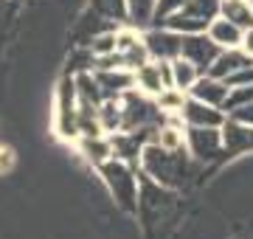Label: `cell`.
Masks as SVG:
<instances>
[{"instance_id": "3957f363", "label": "cell", "mask_w": 253, "mask_h": 239, "mask_svg": "<svg viewBox=\"0 0 253 239\" xmlns=\"http://www.w3.org/2000/svg\"><path fill=\"white\" fill-rule=\"evenodd\" d=\"M219 9L222 0H186L180 9H174L161 20V26L172 28L177 34H203L208 31L211 20L219 17Z\"/></svg>"}, {"instance_id": "7a4b0ae2", "label": "cell", "mask_w": 253, "mask_h": 239, "mask_svg": "<svg viewBox=\"0 0 253 239\" xmlns=\"http://www.w3.org/2000/svg\"><path fill=\"white\" fill-rule=\"evenodd\" d=\"M101 183L107 186L110 197L126 214H138V194H141V172L138 166L126 163L121 158H113L104 166H99Z\"/></svg>"}, {"instance_id": "8fae6325", "label": "cell", "mask_w": 253, "mask_h": 239, "mask_svg": "<svg viewBox=\"0 0 253 239\" xmlns=\"http://www.w3.org/2000/svg\"><path fill=\"white\" fill-rule=\"evenodd\" d=\"M76 144H79V155L84 158L90 166H96V169L116 158L113 138H110L107 132H101V135H79Z\"/></svg>"}, {"instance_id": "ba28073f", "label": "cell", "mask_w": 253, "mask_h": 239, "mask_svg": "<svg viewBox=\"0 0 253 239\" xmlns=\"http://www.w3.org/2000/svg\"><path fill=\"white\" fill-rule=\"evenodd\" d=\"M219 51H222V48L208 37L206 31H203V34H183V56H186L189 62L197 65L203 74H208V68L214 65Z\"/></svg>"}, {"instance_id": "83f0119b", "label": "cell", "mask_w": 253, "mask_h": 239, "mask_svg": "<svg viewBox=\"0 0 253 239\" xmlns=\"http://www.w3.org/2000/svg\"><path fill=\"white\" fill-rule=\"evenodd\" d=\"M242 51L253 56V28H248V31H245V37H242Z\"/></svg>"}, {"instance_id": "9a60e30c", "label": "cell", "mask_w": 253, "mask_h": 239, "mask_svg": "<svg viewBox=\"0 0 253 239\" xmlns=\"http://www.w3.org/2000/svg\"><path fill=\"white\" fill-rule=\"evenodd\" d=\"M206 34L214 40L222 51H225V48H242L245 28H239L234 20H228V17H222V14H219L217 20H211V26H208Z\"/></svg>"}, {"instance_id": "5b68a950", "label": "cell", "mask_w": 253, "mask_h": 239, "mask_svg": "<svg viewBox=\"0 0 253 239\" xmlns=\"http://www.w3.org/2000/svg\"><path fill=\"white\" fill-rule=\"evenodd\" d=\"M174 205V189H166L158 180L141 175V194H138V217L146 228L166 220V214Z\"/></svg>"}, {"instance_id": "7c38bea8", "label": "cell", "mask_w": 253, "mask_h": 239, "mask_svg": "<svg viewBox=\"0 0 253 239\" xmlns=\"http://www.w3.org/2000/svg\"><path fill=\"white\" fill-rule=\"evenodd\" d=\"M228 93H231V87H228L225 79H217V76H211V74H203L197 82H194V87L189 90V96L191 99L206 101V104H214V107H225Z\"/></svg>"}, {"instance_id": "d4e9b609", "label": "cell", "mask_w": 253, "mask_h": 239, "mask_svg": "<svg viewBox=\"0 0 253 239\" xmlns=\"http://www.w3.org/2000/svg\"><path fill=\"white\" fill-rule=\"evenodd\" d=\"M186 0H158V6H155V17H152V23L155 26H161V20L166 17V14H172L174 9H180Z\"/></svg>"}, {"instance_id": "4316f807", "label": "cell", "mask_w": 253, "mask_h": 239, "mask_svg": "<svg viewBox=\"0 0 253 239\" xmlns=\"http://www.w3.org/2000/svg\"><path fill=\"white\" fill-rule=\"evenodd\" d=\"M11 166H14V152L9 147H0V175L11 172Z\"/></svg>"}, {"instance_id": "9c48e42d", "label": "cell", "mask_w": 253, "mask_h": 239, "mask_svg": "<svg viewBox=\"0 0 253 239\" xmlns=\"http://www.w3.org/2000/svg\"><path fill=\"white\" fill-rule=\"evenodd\" d=\"M183 124L186 127H222L228 121V113L222 107H214V104H206L200 99H186L183 104Z\"/></svg>"}, {"instance_id": "2e32d148", "label": "cell", "mask_w": 253, "mask_h": 239, "mask_svg": "<svg viewBox=\"0 0 253 239\" xmlns=\"http://www.w3.org/2000/svg\"><path fill=\"white\" fill-rule=\"evenodd\" d=\"M132 74H135V90H141L144 96L158 99V96L166 90V82H163V76H161V62L149 59V62L141 65V68L132 71Z\"/></svg>"}, {"instance_id": "6da1fadb", "label": "cell", "mask_w": 253, "mask_h": 239, "mask_svg": "<svg viewBox=\"0 0 253 239\" xmlns=\"http://www.w3.org/2000/svg\"><path fill=\"white\" fill-rule=\"evenodd\" d=\"M194 166H200L194 158L189 155V149H163L161 144H146L141 152V175L158 180L166 189H183L189 183V177L194 175Z\"/></svg>"}, {"instance_id": "ac0fdd59", "label": "cell", "mask_w": 253, "mask_h": 239, "mask_svg": "<svg viewBox=\"0 0 253 239\" xmlns=\"http://www.w3.org/2000/svg\"><path fill=\"white\" fill-rule=\"evenodd\" d=\"M219 14L228 20H234L239 28H253V6L251 0H222V9H219Z\"/></svg>"}, {"instance_id": "ffe728a7", "label": "cell", "mask_w": 253, "mask_h": 239, "mask_svg": "<svg viewBox=\"0 0 253 239\" xmlns=\"http://www.w3.org/2000/svg\"><path fill=\"white\" fill-rule=\"evenodd\" d=\"M90 6L107 23H121V20L129 17V3L126 0H90Z\"/></svg>"}, {"instance_id": "d6986e66", "label": "cell", "mask_w": 253, "mask_h": 239, "mask_svg": "<svg viewBox=\"0 0 253 239\" xmlns=\"http://www.w3.org/2000/svg\"><path fill=\"white\" fill-rule=\"evenodd\" d=\"M99 121H101V129L113 135L121 129L124 124V110H121V99H104L99 104Z\"/></svg>"}, {"instance_id": "e0dca14e", "label": "cell", "mask_w": 253, "mask_h": 239, "mask_svg": "<svg viewBox=\"0 0 253 239\" xmlns=\"http://www.w3.org/2000/svg\"><path fill=\"white\" fill-rule=\"evenodd\" d=\"M172 76H174V87L183 90V93H189L191 87H194V82L203 76V71H200L194 62H189L186 56H177L172 62Z\"/></svg>"}, {"instance_id": "603a6c76", "label": "cell", "mask_w": 253, "mask_h": 239, "mask_svg": "<svg viewBox=\"0 0 253 239\" xmlns=\"http://www.w3.org/2000/svg\"><path fill=\"white\" fill-rule=\"evenodd\" d=\"M129 3V20L132 23H149L155 17V6H158V0H126Z\"/></svg>"}, {"instance_id": "44dd1931", "label": "cell", "mask_w": 253, "mask_h": 239, "mask_svg": "<svg viewBox=\"0 0 253 239\" xmlns=\"http://www.w3.org/2000/svg\"><path fill=\"white\" fill-rule=\"evenodd\" d=\"M186 99H189V93L177 90V87H166V90L155 99V104H158V110H161L163 116H180Z\"/></svg>"}, {"instance_id": "4fadbf2b", "label": "cell", "mask_w": 253, "mask_h": 239, "mask_svg": "<svg viewBox=\"0 0 253 239\" xmlns=\"http://www.w3.org/2000/svg\"><path fill=\"white\" fill-rule=\"evenodd\" d=\"M96 79L101 84L104 99H121L124 93H129L135 87V74L126 68H116V71H93Z\"/></svg>"}, {"instance_id": "277c9868", "label": "cell", "mask_w": 253, "mask_h": 239, "mask_svg": "<svg viewBox=\"0 0 253 239\" xmlns=\"http://www.w3.org/2000/svg\"><path fill=\"white\" fill-rule=\"evenodd\" d=\"M54 129L65 141H79V90L76 76L65 74L54 96Z\"/></svg>"}, {"instance_id": "8992f818", "label": "cell", "mask_w": 253, "mask_h": 239, "mask_svg": "<svg viewBox=\"0 0 253 239\" xmlns=\"http://www.w3.org/2000/svg\"><path fill=\"white\" fill-rule=\"evenodd\" d=\"M186 149L200 166L222 160L225 158L222 127H186Z\"/></svg>"}, {"instance_id": "30bf717a", "label": "cell", "mask_w": 253, "mask_h": 239, "mask_svg": "<svg viewBox=\"0 0 253 239\" xmlns=\"http://www.w3.org/2000/svg\"><path fill=\"white\" fill-rule=\"evenodd\" d=\"M222 141H225V158L248 155V152H253V127L228 119L222 124Z\"/></svg>"}, {"instance_id": "7402d4cb", "label": "cell", "mask_w": 253, "mask_h": 239, "mask_svg": "<svg viewBox=\"0 0 253 239\" xmlns=\"http://www.w3.org/2000/svg\"><path fill=\"white\" fill-rule=\"evenodd\" d=\"M87 48L93 51V56H110L118 51V28H107L87 42Z\"/></svg>"}, {"instance_id": "5bb4252c", "label": "cell", "mask_w": 253, "mask_h": 239, "mask_svg": "<svg viewBox=\"0 0 253 239\" xmlns=\"http://www.w3.org/2000/svg\"><path fill=\"white\" fill-rule=\"evenodd\" d=\"M253 65V56L245 54L242 48H225V51H219V56L214 59V65L208 68V74L217 76V79H228V76H234L236 71H242Z\"/></svg>"}, {"instance_id": "484cf974", "label": "cell", "mask_w": 253, "mask_h": 239, "mask_svg": "<svg viewBox=\"0 0 253 239\" xmlns=\"http://www.w3.org/2000/svg\"><path fill=\"white\" fill-rule=\"evenodd\" d=\"M228 119L242 121V124H251V127H253V101H251V104H245V107H236V110H231V113H228Z\"/></svg>"}, {"instance_id": "cb8c5ba5", "label": "cell", "mask_w": 253, "mask_h": 239, "mask_svg": "<svg viewBox=\"0 0 253 239\" xmlns=\"http://www.w3.org/2000/svg\"><path fill=\"white\" fill-rule=\"evenodd\" d=\"M251 101H253V84H236V87H231V93H228L225 107H222V110L231 113V110H236V107L251 104Z\"/></svg>"}, {"instance_id": "52a82bcc", "label": "cell", "mask_w": 253, "mask_h": 239, "mask_svg": "<svg viewBox=\"0 0 253 239\" xmlns=\"http://www.w3.org/2000/svg\"><path fill=\"white\" fill-rule=\"evenodd\" d=\"M144 45L155 62H174L177 56H183V34L166 26H155L144 31Z\"/></svg>"}]
</instances>
